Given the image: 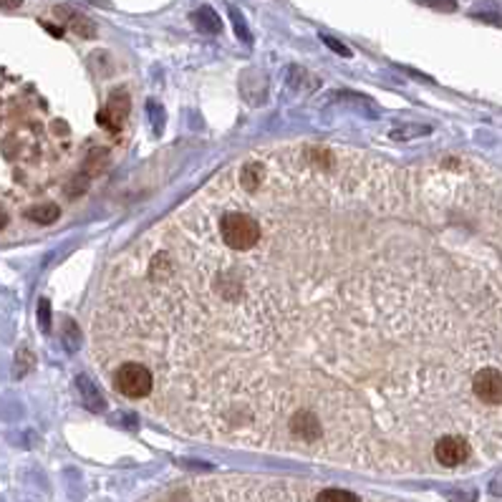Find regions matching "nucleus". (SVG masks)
Here are the masks:
<instances>
[{"instance_id":"6","label":"nucleus","mask_w":502,"mask_h":502,"mask_svg":"<svg viewBox=\"0 0 502 502\" xmlns=\"http://www.w3.org/2000/svg\"><path fill=\"white\" fill-rule=\"evenodd\" d=\"M192 23H195V28L202 31V33H220V31H223L220 15H217L209 6L197 8L195 13H192Z\"/></svg>"},{"instance_id":"9","label":"nucleus","mask_w":502,"mask_h":502,"mask_svg":"<svg viewBox=\"0 0 502 502\" xmlns=\"http://www.w3.org/2000/svg\"><path fill=\"white\" fill-rule=\"evenodd\" d=\"M419 6L434 8V10H442V13H454L457 10V0H417Z\"/></svg>"},{"instance_id":"5","label":"nucleus","mask_w":502,"mask_h":502,"mask_svg":"<svg viewBox=\"0 0 502 502\" xmlns=\"http://www.w3.org/2000/svg\"><path fill=\"white\" fill-rule=\"evenodd\" d=\"M53 13H56V18H61L66 26H69L71 31L76 35H81V38H94L96 35V26L86 18V15H81V13H76L73 8H69V6H56L53 8Z\"/></svg>"},{"instance_id":"13","label":"nucleus","mask_w":502,"mask_h":502,"mask_svg":"<svg viewBox=\"0 0 502 502\" xmlns=\"http://www.w3.org/2000/svg\"><path fill=\"white\" fill-rule=\"evenodd\" d=\"M49 300L43 298L41 300V306H38V318H41V326L46 328V331H49V323H51V311H49Z\"/></svg>"},{"instance_id":"8","label":"nucleus","mask_w":502,"mask_h":502,"mask_svg":"<svg viewBox=\"0 0 502 502\" xmlns=\"http://www.w3.org/2000/svg\"><path fill=\"white\" fill-rule=\"evenodd\" d=\"M31 366H33V356H31V351L23 346L18 354H15V366H13V374L15 379H23L26 374L31 371Z\"/></svg>"},{"instance_id":"14","label":"nucleus","mask_w":502,"mask_h":502,"mask_svg":"<svg viewBox=\"0 0 502 502\" xmlns=\"http://www.w3.org/2000/svg\"><path fill=\"white\" fill-rule=\"evenodd\" d=\"M23 0H0V10H15V8H21Z\"/></svg>"},{"instance_id":"12","label":"nucleus","mask_w":502,"mask_h":502,"mask_svg":"<svg viewBox=\"0 0 502 502\" xmlns=\"http://www.w3.org/2000/svg\"><path fill=\"white\" fill-rule=\"evenodd\" d=\"M321 41L326 43V46H328V49H331V51H336V53H338V56H346V58L351 56L349 46H343V43H338V41H336V38H331V35H326V33H323V35H321Z\"/></svg>"},{"instance_id":"1","label":"nucleus","mask_w":502,"mask_h":502,"mask_svg":"<svg viewBox=\"0 0 502 502\" xmlns=\"http://www.w3.org/2000/svg\"><path fill=\"white\" fill-rule=\"evenodd\" d=\"M454 164L252 152L223 175L255 243L227 250L175 217L152 227L101 291L98 369L144 363L149 409L180 432L417 469L419 444L485 412L474 374L502 366V275L457 215Z\"/></svg>"},{"instance_id":"3","label":"nucleus","mask_w":502,"mask_h":502,"mask_svg":"<svg viewBox=\"0 0 502 502\" xmlns=\"http://www.w3.org/2000/svg\"><path fill=\"white\" fill-rule=\"evenodd\" d=\"M469 457H472V442L465 434H444L432 447V460L444 469L462 467L469 462Z\"/></svg>"},{"instance_id":"10","label":"nucleus","mask_w":502,"mask_h":502,"mask_svg":"<svg viewBox=\"0 0 502 502\" xmlns=\"http://www.w3.org/2000/svg\"><path fill=\"white\" fill-rule=\"evenodd\" d=\"M230 18H232V23H235L237 38H240V41H250V33H248V26H245L243 15H240V10H237V8H232V6H230Z\"/></svg>"},{"instance_id":"7","label":"nucleus","mask_w":502,"mask_h":502,"mask_svg":"<svg viewBox=\"0 0 502 502\" xmlns=\"http://www.w3.org/2000/svg\"><path fill=\"white\" fill-rule=\"evenodd\" d=\"M26 217L35 225H53L61 217V207L56 202H41L26 209Z\"/></svg>"},{"instance_id":"4","label":"nucleus","mask_w":502,"mask_h":502,"mask_svg":"<svg viewBox=\"0 0 502 502\" xmlns=\"http://www.w3.org/2000/svg\"><path fill=\"white\" fill-rule=\"evenodd\" d=\"M126 114H129V94H126L124 89H116L112 96H109V101H106L104 112H101L98 121H101L106 129L119 132V129H121V124H124Z\"/></svg>"},{"instance_id":"15","label":"nucleus","mask_w":502,"mask_h":502,"mask_svg":"<svg viewBox=\"0 0 502 502\" xmlns=\"http://www.w3.org/2000/svg\"><path fill=\"white\" fill-rule=\"evenodd\" d=\"M8 220H10V217H8L6 207L0 205V230H6V227H8Z\"/></svg>"},{"instance_id":"11","label":"nucleus","mask_w":502,"mask_h":502,"mask_svg":"<svg viewBox=\"0 0 502 502\" xmlns=\"http://www.w3.org/2000/svg\"><path fill=\"white\" fill-rule=\"evenodd\" d=\"M104 162H106V152L104 149H96V152H91V157L86 159V169H89L91 175H96L98 169L104 167Z\"/></svg>"},{"instance_id":"2","label":"nucleus","mask_w":502,"mask_h":502,"mask_svg":"<svg viewBox=\"0 0 502 502\" xmlns=\"http://www.w3.org/2000/svg\"><path fill=\"white\" fill-rule=\"evenodd\" d=\"M106 374H109V384L119 397L129 399V401H147L152 397L154 376L141 361H121Z\"/></svg>"}]
</instances>
